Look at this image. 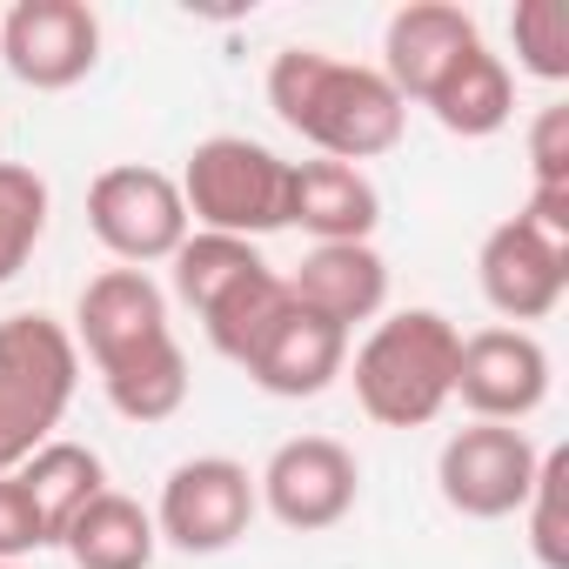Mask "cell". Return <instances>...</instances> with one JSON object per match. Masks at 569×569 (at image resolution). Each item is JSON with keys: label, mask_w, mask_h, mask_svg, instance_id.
<instances>
[{"label": "cell", "mask_w": 569, "mask_h": 569, "mask_svg": "<svg viewBox=\"0 0 569 569\" xmlns=\"http://www.w3.org/2000/svg\"><path fill=\"white\" fill-rule=\"evenodd\" d=\"M241 369L254 376V389H268L281 402H302V396H322L349 369V336L336 322L309 316L302 302H289V309L268 322V336L248 349Z\"/></svg>", "instance_id": "14"}, {"label": "cell", "mask_w": 569, "mask_h": 569, "mask_svg": "<svg viewBox=\"0 0 569 569\" xmlns=\"http://www.w3.org/2000/svg\"><path fill=\"white\" fill-rule=\"evenodd\" d=\"M88 228L94 241L121 261V268H148L168 261L188 241V201L181 181L148 168V161H121L108 174H94L88 188Z\"/></svg>", "instance_id": "5"}, {"label": "cell", "mask_w": 569, "mask_h": 569, "mask_svg": "<svg viewBox=\"0 0 569 569\" xmlns=\"http://www.w3.org/2000/svg\"><path fill=\"white\" fill-rule=\"evenodd\" d=\"M516 68L536 81H569V8L562 0H522L509 14Z\"/></svg>", "instance_id": "24"}, {"label": "cell", "mask_w": 569, "mask_h": 569, "mask_svg": "<svg viewBox=\"0 0 569 569\" xmlns=\"http://www.w3.org/2000/svg\"><path fill=\"white\" fill-rule=\"evenodd\" d=\"M48 234V181L21 161H0V289L28 268Z\"/></svg>", "instance_id": "23"}, {"label": "cell", "mask_w": 569, "mask_h": 569, "mask_svg": "<svg viewBox=\"0 0 569 569\" xmlns=\"http://www.w3.org/2000/svg\"><path fill=\"white\" fill-rule=\"evenodd\" d=\"M81 389V349L54 316L0 322V476H14L41 442H54Z\"/></svg>", "instance_id": "3"}, {"label": "cell", "mask_w": 569, "mask_h": 569, "mask_svg": "<svg viewBox=\"0 0 569 569\" xmlns=\"http://www.w3.org/2000/svg\"><path fill=\"white\" fill-rule=\"evenodd\" d=\"M562 489H569V449H549L536 469V489L522 502L529 516V549L542 569H569V516H562Z\"/></svg>", "instance_id": "25"}, {"label": "cell", "mask_w": 569, "mask_h": 569, "mask_svg": "<svg viewBox=\"0 0 569 569\" xmlns=\"http://www.w3.org/2000/svg\"><path fill=\"white\" fill-rule=\"evenodd\" d=\"M181 201L201 234L261 241L289 228V161L248 134H208L181 168Z\"/></svg>", "instance_id": "4"}, {"label": "cell", "mask_w": 569, "mask_h": 569, "mask_svg": "<svg viewBox=\"0 0 569 569\" xmlns=\"http://www.w3.org/2000/svg\"><path fill=\"white\" fill-rule=\"evenodd\" d=\"M168 296L154 289L148 268H101L88 289H81V309H74V349L94 356V369H114L154 342H168Z\"/></svg>", "instance_id": "13"}, {"label": "cell", "mask_w": 569, "mask_h": 569, "mask_svg": "<svg viewBox=\"0 0 569 569\" xmlns=\"http://www.w3.org/2000/svg\"><path fill=\"white\" fill-rule=\"evenodd\" d=\"M289 309V281H281L274 268H261L254 281H241V289L221 302V309H208L201 316V329H208V342H214V356H228V362H248V349L268 336V322Z\"/></svg>", "instance_id": "22"}, {"label": "cell", "mask_w": 569, "mask_h": 569, "mask_svg": "<svg viewBox=\"0 0 569 569\" xmlns=\"http://www.w3.org/2000/svg\"><path fill=\"white\" fill-rule=\"evenodd\" d=\"M261 496L254 476L234 456H188L168 469L161 502H154V536H168L181 556H221L248 536Z\"/></svg>", "instance_id": "7"}, {"label": "cell", "mask_w": 569, "mask_h": 569, "mask_svg": "<svg viewBox=\"0 0 569 569\" xmlns=\"http://www.w3.org/2000/svg\"><path fill=\"white\" fill-rule=\"evenodd\" d=\"M281 281H289V302L336 322L342 336L356 322H376L382 302H389V261L376 254V241H322V248L302 254L296 274H281Z\"/></svg>", "instance_id": "15"}, {"label": "cell", "mask_w": 569, "mask_h": 569, "mask_svg": "<svg viewBox=\"0 0 569 569\" xmlns=\"http://www.w3.org/2000/svg\"><path fill=\"white\" fill-rule=\"evenodd\" d=\"M476 281H482V296L489 309L522 329V322H542L562 289H569V241H549L536 221L509 214L482 234V254H476Z\"/></svg>", "instance_id": "11"}, {"label": "cell", "mask_w": 569, "mask_h": 569, "mask_svg": "<svg viewBox=\"0 0 569 569\" xmlns=\"http://www.w3.org/2000/svg\"><path fill=\"white\" fill-rule=\"evenodd\" d=\"M449 134H462V141H489V134H502L509 128V114H516V81H509V68H502V54H489V48H476L429 101H422Z\"/></svg>", "instance_id": "19"}, {"label": "cell", "mask_w": 569, "mask_h": 569, "mask_svg": "<svg viewBox=\"0 0 569 569\" xmlns=\"http://www.w3.org/2000/svg\"><path fill=\"white\" fill-rule=\"evenodd\" d=\"M14 476H21V489H28V502H34L41 529H48V542H61L68 522L108 489V469H101V456L88 442H41Z\"/></svg>", "instance_id": "18"}, {"label": "cell", "mask_w": 569, "mask_h": 569, "mask_svg": "<svg viewBox=\"0 0 569 569\" xmlns=\"http://www.w3.org/2000/svg\"><path fill=\"white\" fill-rule=\"evenodd\" d=\"M476 48H482L476 14L449 8V0H409V8L389 14V34H382V81L402 101H429Z\"/></svg>", "instance_id": "12"}, {"label": "cell", "mask_w": 569, "mask_h": 569, "mask_svg": "<svg viewBox=\"0 0 569 569\" xmlns=\"http://www.w3.org/2000/svg\"><path fill=\"white\" fill-rule=\"evenodd\" d=\"M529 188H569V108H542L529 128Z\"/></svg>", "instance_id": "26"}, {"label": "cell", "mask_w": 569, "mask_h": 569, "mask_svg": "<svg viewBox=\"0 0 569 569\" xmlns=\"http://www.w3.org/2000/svg\"><path fill=\"white\" fill-rule=\"evenodd\" d=\"M456 396L476 422H529L549 402V349L529 329H476L456 349Z\"/></svg>", "instance_id": "10"}, {"label": "cell", "mask_w": 569, "mask_h": 569, "mask_svg": "<svg viewBox=\"0 0 569 569\" xmlns=\"http://www.w3.org/2000/svg\"><path fill=\"white\" fill-rule=\"evenodd\" d=\"M174 296L194 309V316H208V309H221L234 289H241V281H254L268 261H261V248L254 241H234V234H188L174 254Z\"/></svg>", "instance_id": "20"}, {"label": "cell", "mask_w": 569, "mask_h": 569, "mask_svg": "<svg viewBox=\"0 0 569 569\" xmlns=\"http://www.w3.org/2000/svg\"><path fill=\"white\" fill-rule=\"evenodd\" d=\"M101 389H108V402H114L128 422H168V416L188 402V356H181V342L168 336V342H154V349H141V356L101 369Z\"/></svg>", "instance_id": "21"}, {"label": "cell", "mask_w": 569, "mask_h": 569, "mask_svg": "<svg viewBox=\"0 0 569 569\" xmlns=\"http://www.w3.org/2000/svg\"><path fill=\"white\" fill-rule=\"evenodd\" d=\"M356 489H362V469H356V456L336 436H296V442H281L261 462V476H254L261 509L281 529H296V536L336 529L356 509Z\"/></svg>", "instance_id": "9"}, {"label": "cell", "mask_w": 569, "mask_h": 569, "mask_svg": "<svg viewBox=\"0 0 569 569\" xmlns=\"http://www.w3.org/2000/svg\"><path fill=\"white\" fill-rule=\"evenodd\" d=\"M382 221V194L349 161H289V228L322 241H369Z\"/></svg>", "instance_id": "16"}, {"label": "cell", "mask_w": 569, "mask_h": 569, "mask_svg": "<svg viewBox=\"0 0 569 569\" xmlns=\"http://www.w3.org/2000/svg\"><path fill=\"white\" fill-rule=\"evenodd\" d=\"M268 108L289 121L309 148H322V161H376L402 141L409 101L382 81V68L362 61H336L322 48H281L268 68Z\"/></svg>", "instance_id": "1"}, {"label": "cell", "mask_w": 569, "mask_h": 569, "mask_svg": "<svg viewBox=\"0 0 569 569\" xmlns=\"http://www.w3.org/2000/svg\"><path fill=\"white\" fill-rule=\"evenodd\" d=\"M41 542H48V529H41V516H34V502H28L21 476H0V562H21V556H34Z\"/></svg>", "instance_id": "27"}, {"label": "cell", "mask_w": 569, "mask_h": 569, "mask_svg": "<svg viewBox=\"0 0 569 569\" xmlns=\"http://www.w3.org/2000/svg\"><path fill=\"white\" fill-rule=\"evenodd\" d=\"M61 549L74 556V569H148L161 536H154V516L121 496V489H101L61 536Z\"/></svg>", "instance_id": "17"}, {"label": "cell", "mask_w": 569, "mask_h": 569, "mask_svg": "<svg viewBox=\"0 0 569 569\" xmlns=\"http://www.w3.org/2000/svg\"><path fill=\"white\" fill-rule=\"evenodd\" d=\"M456 322L442 309H396L356 349V402L382 429H422L456 396Z\"/></svg>", "instance_id": "2"}, {"label": "cell", "mask_w": 569, "mask_h": 569, "mask_svg": "<svg viewBox=\"0 0 569 569\" xmlns=\"http://www.w3.org/2000/svg\"><path fill=\"white\" fill-rule=\"evenodd\" d=\"M536 469H542V449L509 429V422H469L442 442L436 456V482H442V502L469 522H502V516H522L529 489H536Z\"/></svg>", "instance_id": "6"}, {"label": "cell", "mask_w": 569, "mask_h": 569, "mask_svg": "<svg viewBox=\"0 0 569 569\" xmlns=\"http://www.w3.org/2000/svg\"><path fill=\"white\" fill-rule=\"evenodd\" d=\"M0 61L21 88L61 94L101 61V14L88 0H21L0 14Z\"/></svg>", "instance_id": "8"}, {"label": "cell", "mask_w": 569, "mask_h": 569, "mask_svg": "<svg viewBox=\"0 0 569 569\" xmlns=\"http://www.w3.org/2000/svg\"><path fill=\"white\" fill-rule=\"evenodd\" d=\"M0 569H21V562H0Z\"/></svg>", "instance_id": "28"}]
</instances>
